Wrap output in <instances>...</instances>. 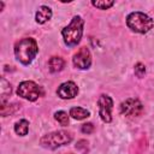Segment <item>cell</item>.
Instances as JSON below:
<instances>
[{"label":"cell","instance_id":"cell-1","mask_svg":"<svg viewBox=\"0 0 154 154\" xmlns=\"http://www.w3.org/2000/svg\"><path fill=\"white\" fill-rule=\"evenodd\" d=\"M14 57L22 65H29L36 58L38 53V46L35 38L24 37L14 43Z\"/></svg>","mask_w":154,"mask_h":154},{"label":"cell","instance_id":"cell-2","mask_svg":"<svg viewBox=\"0 0 154 154\" xmlns=\"http://www.w3.org/2000/svg\"><path fill=\"white\" fill-rule=\"evenodd\" d=\"M83 25L84 19L81 16H75L70 24L61 30V36L64 40V43L67 47H75L79 43L82 35H83Z\"/></svg>","mask_w":154,"mask_h":154},{"label":"cell","instance_id":"cell-3","mask_svg":"<svg viewBox=\"0 0 154 154\" xmlns=\"http://www.w3.org/2000/svg\"><path fill=\"white\" fill-rule=\"evenodd\" d=\"M72 140H73L72 132L66 131V130H55V131L43 135L40 138V144L41 147L46 149L54 150L57 148H60V147H64L71 143Z\"/></svg>","mask_w":154,"mask_h":154},{"label":"cell","instance_id":"cell-4","mask_svg":"<svg viewBox=\"0 0 154 154\" xmlns=\"http://www.w3.org/2000/svg\"><path fill=\"white\" fill-rule=\"evenodd\" d=\"M126 25L128 28L137 34H147L152 30L154 25V20L144 12L135 11L128 14L126 17Z\"/></svg>","mask_w":154,"mask_h":154},{"label":"cell","instance_id":"cell-5","mask_svg":"<svg viewBox=\"0 0 154 154\" xmlns=\"http://www.w3.org/2000/svg\"><path fill=\"white\" fill-rule=\"evenodd\" d=\"M17 95L28 101H36L38 97L45 95V90L41 85L34 81H23L17 87Z\"/></svg>","mask_w":154,"mask_h":154},{"label":"cell","instance_id":"cell-6","mask_svg":"<svg viewBox=\"0 0 154 154\" xmlns=\"http://www.w3.org/2000/svg\"><path fill=\"white\" fill-rule=\"evenodd\" d=\"M142 111H143V105L136 97H129L124 100L119 106L120 114L126 117H137L142 113Z\"/></svg>","mask_w":154,"mask_h":154},{"label":"cell","instance_id":"cell-7","mask_svg":"<svg viewBox=\"0 0 154 154\" xmlns=\"http://www.w3.org/2000/svg\"><path fill=\"white\" fill-rule=\"evenodd\" d=\"M99 106V116L103 123L112 122V108H113V100L107 94H101L97 99Z\"/></svg>","mask_w":154,"mask_h":154},{"label":"cell","instance_id":"cell-8","mask_svg":"<svg viewBox=\"0 0 154 154\" xmlns=\"http://www.w3.org/2000/svg\"><path fill=\"white\" fill-rule=\"evenodd\" d=\"M72 64L76 69L88 70L91 65V54L88 47H81L72 58Z\"/></svg>","mask_w":154,"mask_h":154},{"label":"cell","instance_id":"cell-9","mask_svg":"<svg viewBox=\"0 0 154 154\" xmlns=\"http://www.w3.org/2000/svg\"><path fill=\"white\" fill-rule=\"evenodd\" d=\"M77 94H78V87L72 81H67V82L61 83L57 89V95L64 100L73 99L75 96H77Z\"/></svg>","mask_w":154,"mask_h":154},{"label":"cell","instance_id":"cell-10","mask_svg":"<svg viewBox=\"0 0 154 154\" xmlns=\"http://www.w3.org/2000/svg\"><path fill=\"white\" fill-rule=\"evenodd\" d=\"M52 16H53L52 8L46 5H42L38 7V10L35 13V20L37 24H45L52 18Z\"/></svg>","mask_w":154,"mask_h":154},{"label":"cell","instance_id":"cell-11","mask_svg":"<svg viewBox=\"0 0 154 154\" xmlns=\"http://www.w3.org/2000/svg\"><path fill=\"white\" fill-rule=\"evenodd\" d=\"M65 66V60L61 57H52L48 60V69L52 73L60 72Z\"/></svg>","mask_w":154,"mask_h":154},{"label":"cell","instance_id":"cell-12","mask_svg":"<svg viewBox=\"0 0 154 154\" xmlns=\"http://www.w3.org/2000/svg\"><path fill=\"white\" fill-rule=\"evenodd\" d=\"M12 93V88H11V84L10 82H7L4 77H1V81H0V99H1V105H5V102L7 101L8 96L11 95Z\"/></svg>","mask_w":154,"mask_h":154},{"label":"cell","instance_id":"cell-13","mask_svg":"<svg viewBox=\"0 0 154 154\" xmlns=\"http://www.w3.org/2000/svg\"><path fill=\"white\" fill-rule=\"evenodd\" d=\"M69 114H70L71 118H73L76 120H83V119H85V118H88L90 116V112L87 108L76 106V107H71L70 108Z\"/></svg>","mask_w":154,"mask_h":154},{"label":"cell","instance_id":"cell-14","mask_svg":"<svg viewBox=\"0 0 154 154\" xmlns=\"http://www.w3.org/2000/svg\"><path fill=\"white\" fill-rule=\"evenodd\" d=\"M13 130L17 135L19 136H25L28 135V131H29V122L26 119H19L18 122L14 123V126H13Z\"/></svg>","mask_w":154,"mask_h":154},{"label":"cell","instance_id":"cell-15","mask_svg":"<svg viewBox=\"0 0 154 154\" xmlns=\"http://www.w3.org/2000/svg\"><path fill=\"white\" fill-rule=\"evenodd\" d=\"M54 119L63 126H66L69 125V122H70V114H67L65 111H57L54 113Z\"/></svg>","mask_w":154,"mask_h":154},{"label":"cell","instance_id":"cell-16","mask_svg":"<svg viewBox=\"0 0 154 154\" xmlns=\"http://www.w3.org/2000/svg\"><path fill=\"white\" fill-rule=\"evenodd\" d=\"M91 5L99 10H108L114 5V1L113 0H96V1L93 0Z\"/></svg>","mask_w":154,"mask_h":154},{"label":"cell","instance_id":"cell-17","mask_svg":"<svg viewBox=\"0 0 154 154\" xmlns=\"http://www.w3.org/2000/svg\"><path fill=\"white\" fill-rule=\"evenodd\" d=\"M134 72H135V75H136L138 78H142V77L144 76V73H146V66H144L142 63H137V64L135 65Z\"/></svg>","mask_w":154,"mask_h":154},{"label":"cell","instance_id":"cell-18","mask_svg":"<svg viewBox=\"0 0 154 154\" xmlns=\"http://www.w3.org/2000/svg\"><path fill=\"white\" fill-rule=\"evenodd\" d=\"M81 131H82L83 134L89 135V134H91V132L94 131V125H93L91 123H85V124H83V125L81 126Z\"/></svg>","mask_w":154,"mask_h":154},{"label":"cell","instance_id":"cell-19","mask_svg":"<svg viewBox=\"0 0 154 154\" xmlns=\"http://www.w3.org/2000/svg\"><path fill=\"white\" fill-rule=\"evenodd\" d=\"M67 154H73V153H67Z\"/></svg>","mask_w":154,"mask_h":154}]
</instances>
